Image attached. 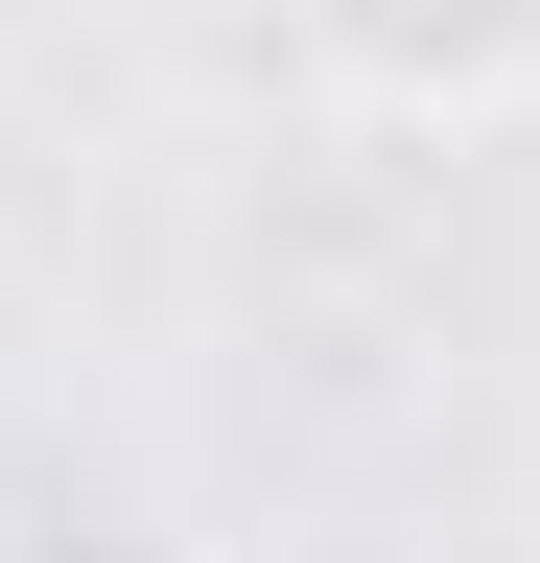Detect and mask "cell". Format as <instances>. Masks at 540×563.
Listing matches in <instances>:
<instances>
[{
    "label": "cell",
    "instance_id": "obj_2",
    "mask_svg": "<svg viewBox=\"0 0 540 563\" xmlns=\"http://www.w3.org/2000/svg\"><path fill=\"white\" fill-rule=\"evenodd\" d=\"M0 563H118V470H71L47 422H0Z\"/></svg>",
    "mask_w": 540,
    "mask_h": 563
},
{
    "label": "cell",
    "instance_id": "obj_1",
    "mask_svg": "<svg viewBox=\"0 0 540 563\" xmlns=\"http://www.w3.org/2000/svg\"><path fill=\"white\" fill-rule=\"evenodd\" d=\"M306 95H353L376 141H494L540 118V0H283Z\"/></svg>",
    "mask_w": 540,
    "mask_h": 563
}]
</instances>
